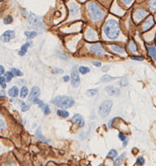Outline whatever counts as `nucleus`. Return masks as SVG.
<instances>
[{"label": "nucleus", "mask_w": 156, "mask_h": 166, "mask_svg": "<svg viewBox=\"0 0 156 166\" xmlns=\"http://www.w3.org/2000/svg\"><path fill=\"white\" fill-rule=\"evenodd\" d=\"M104 34L109 39L115 40L120 35V24L119 21L115 18H109L106 21L104 25Z\"/></svg>", "instance_id": "obj_1"}, {"label": "nucleus", "mask_w": 156, "mask_h": 166, "mask_svg": "<svg viewBox=\"0 0 156 166\" xmlns=\"http://www.w3.org/2000/svg\"><path fill=\"white\" fill-rule=\"evenodd\" d=\"M87 9L89 11V15L94 21H101L106 16V12L95 2H89L87 4Z\"/></svg>", "instance_id": "obj_2"}, {"label": "nucleus", "mask_w": 156, "mask_h": 166, "mask_svg": "<svg viewBox=\"0 0 156 166\" xmlns=\"http://www.w3.org/2000/svg\"><path fill=\"white\" fill-rule=\"evenodd\" d=\"M54 106H58L60 108H72L75 103L74 99L70 96H66V95H58L56 97H54L52 100H51Z\"/></svg>", "instance_id": "obj_3"}, {"label": "nucleus", "mask_w": 156, "mask_h": 166, "mask_svg": "<svg viewBox=\"0 0 156 166\" xmlns=\"http://www.w3.org/2000/svg\"><path fill=\"white\" fill-rule=\"evenodd\" d=\"M112 100H109V99L104 100V103H101V106H99V108H98V114L101 117H107L109 114V111H111V109H112Z\"/></svg>", "instance_id": "obj_4"}, {"label": "nucleus", "mask_w": 156, "mask_h": 166, "mask_svg": "<svg viewBox=\"0 0 156 166\" xmlns=\"http://www.w3.org/2000/svg\"><path fill=\"white\" fill-rule=\"evenodd\" d=\"M27 20H29V24L34 27H37V29H40V27H43V22L41 18L38 15H35L32 12H30L29 15H27Z\"/></svg>", "instance_id": "obj_5"}, {"label": "nucleus", "mask_w": 156, "mask_h": 166, "mask_svg": "<svg viewBox=\"0 0 156 166\" xmlns=\"http://www.w3.org/2000/svg\"><path fill=\"white\" fill-rule=\"evenodd\" d=\"M78 67L77 66H74L71 70V83H72L73 87H78L79 84H80V77H79V73H78Z\"/></svg>", "instance_id": "obj_6"}, {"label": "nucleus", "mask_w": 156, "mask_h": 166, "mask_svg": "<svg viewBox=\"0 0 156 166\" xmlns=\"http://www.w3.org/2000/svg\"><path fill=\"white\" fill-rule=\"evenodd\" d=\"M14 37H15L14 30H6V32H4L3 34L1 35L0 40H1V42H3V43H8L12 39H14Z\"/></svg>", "instance_id": "obj_7"}, {"label": "nucleus", "mask_w": 156, "mask_h": 166, "mask_svg": "<svg viewBox=\"0 0 156 166\" xmlns=\"http://www.w3.org/2000/svg\"><path fill=\"white\" fill-rule=\"evenodd\" d=\"M89 50H90V52L92 53V54L96 55V56H101V55H104V48L101 47V44H93L90 46V48H89Z\"/></svg>", "instance_id": "obj_8"}, {"label": "nucleus", "mask_w": 156, "mask_h": 166, "mask_svg": "<svg viewBox=\"0 0 156 166\" xmlns=\"http://www.w3.org/2000/svg\"><path fill=\"white\" fill-rule=\"evenodd\" d=\"M134 20L136 22H140L143 18H145L146 16H148V12H146L145 10L142 9H138L134 12Z\"/></svg>", "instance_id": "obj_9"}, {"label": "nucleus", "mask_w": 156, "mask_h": 166, "mask_svg": "<svg viewBox=\"0 0 156 166\" xmlns=\"http://www.w3.org/2000/svg\"><path fill=\"white\" fill-rule=\"evenodd\" d=\"M39 95H40V88L38 86H34L29 94V101L30 103H34L35 99L39 98Z\"/></svg>", "instance_id": "obj_10"}, {"label": "nucleus", "mask_w": 156, "mask_h": 166, "mask_svg": "<svg viewBox=\"0 0 156 166\" xmlns=\"http://www.w3.org/2000/svg\"><path fill=\"white\" fill-rule=\"evenodd\" d=\"M153 25H154V19H153L152 16H149L147 20H145V24L142 25V30L143 32H147V30L151 29Z\"/></svg>", "instance_id": "obj_11"}, {"label": "nucleus", "mask_w": 156, "mask_h": 166, "mask_svg": "<svg viewBox=\"0 0 156 166\" xmlns=\"http://www.w3.org/2000/svg\"><path fill=\"white\" fill-rule=\"evenodd\" d=\"M71 122H74V124H77L78 126H80V127H84V124H85V122H84V119L78 114H74Z\"/></svg>", "instance_id": "obj_12"}, {"label": "nucleus", "mask_w": 156, "mask_h": 166, "mask_svg": "<svg viewBox=\"0 0 156 166\" xmlns=\"http://www.w3.org/2000/svg\"><path fill=\"white\" fill-rule=\"evenodd\" d=\"M69 9H70V16L73 17V16H76V15H78V12H79V6L76 3H72L69 4Z\"/></svg>", "instance_id": "obj_13"}, {"label": "nucleus", "mask_w": 156, "mask_h": 166, "mask_svg": "<svg viewBox=\"0 0 156 166\" xmlns=\"http://www.w3.org/2000/svg\"><path fill=\"white\" fill-rule=\"evenodd\" d=\"M106 92L109 94V95H115V96H117V95H119V94L121 93L120 89L117 88V87H115V86H106Z\"/></svg>", "instance_id": "obj_14"}, {"label": "nucleus", "mask_w": 156, "mask_h": 166, "mask_svg": "<svg viewBox=\"0 0 156 166\" xmlns=\"http://www.w3.org/2000/svg\"><path fill=\"white\" fill-rule=\"evenodd\" d=\"M32 45H33V43L30 42V41H29V42H27L24 45H22V47L20 48V50L18 51V55H19V56H24L25 53L27 52V49H29V48H30Z\"/></svg>", "instance_id": "obj_15"}, {"label": "nucleus", "mask_w": 156, "mask_h": 166, "mask_svg": "<svg viewBox=\"0 0 156 166\" xmlns=\"http://www.w3.org/2000/svg\"><path fill=\"white\" fill-rule=\"evenodd\" d=\"M86 38H87V40L89 41H94L98 38V35H96V32H94L93 30L91 29H88L86 30Z\"/></svg>", "instance_id": "obj_16"}, {"label": "nucleus", "mask_w": 156, "mask_h": 166, "mask_svg": "<svg viewBox=\"0 0 156 166\" xmlns=\"http://www.w3.org/2000/svg\"><path fill=\"white\" fill-rule=\"evenodd\" d=\"M18 94H19V90L17 88V86H12L8 90V95L10 97H16Z\"/></svg>", "instance_id": "obj_17"}, {"label": "nucleus", "mask_w": 156, "mask_h": 166, "mask_svg": "<svg viewBox=\"0 0 156 166\" xmlns=\"http://www.w3.org/2000/svg\"><path fill=\"white\" fill-rule=\"evenodd\" d=\"M147 50H148V53H149L150 57H151L154 61H156V48L154 46H147Z\"/></svg>", "instance_id": "obj_18"}, {"label": "nucleus", "mask_w": 156, "mask_h": 166, "mask_svg": "<svg viewBox=\"0 0 156 166\" xmlns=\"http://www.w3.org/2000/svg\"><path fill=\"white\" fill-rule=\"evenodd\" d=\"M35 137H37L39 140H41V141H43V142H46V143L50 142V140L46 139V138L42 135V133H41V128H38L37 131H35Z\"/></svg>", "instance_id": "obj_19"}, {"label": "nucleus", "mask_w": 156, "mask_h": 166, "mask_svg": "<svg viewBox=\"0 0 156 166\" xmlns=\"http://www.w3.org/2000/svg\"><path fill=\"white\" fill-rule=\"evenodd\" d=\"M27 94H30V93H29V89H27V86H22L21 89H20V91H19V95H20V97H21V98L27 97Z\"/></svg>", "instance_id": "obj_20"}, {"label": "nucleus", "mask_w": 156, "mask_h": 166, "mask_svg": "<svg viewBox=\"0 0 156 166\" xmlns=\"http://www.w3.org/2000/svg\"><path fill=\"white\" fill-rule=\"evenodd\" d=\"M111 50H112L114 52L118 53V54H124V53H125V50L123 49V48L119 47V46H117V45L111 46Z\"/></svg>", "instance_id": "obj_21"}, {"label": "nucleus", "mask_w": 156, "mask_h": 166, "mask_svg": "<svg viewBox=\"0 0 156 166\" xmlns=\"http://www.w3.org/2000/svg\"><path fill=\"white\" fill-rule=\"evenodd\" d=\"M57 114L60 117H63V119H65V117H69V112L67 111H65V109H58V111H57Z\"/></svg>", "instance_id": "obj_22"}, {"label": "nucleus", "mask_w": 156, "mask_h": 166, "mask_svg": "<svg viewBox=\"0 0 156 166\" xmlns=\"http://www.w3.org/2000/svg\"><path fill=\"white\" fill-rule=\"evenodd\" d=\"M129 51L130 52H132V53H136L137 52V45L135 44L134 42L131 40L129 42Z\"/></svg>", "instance_id": "obj_23"}, {"label": "nucleus", "mask_w": 156, "mask_h": 166, "mask_svg": "<svg viewBox=\"0 0 156 166\" xmlns=\"http://www.w3.org/2000/svg\"><path fill=\"white\" fill-rule=\"evenodd\" d=\"M116 79L117 77H112V76H109V75H104L101 78V82H109V81L116 80Z\"/></svg>", "instance_id": "obj_24"}, {"label": "nucleus", "mask_w": 156, "mask_h": 166, "mask_svg": "<svg viewBox=\"0 0 156 166\" xmlns=\"http://www.w3.org/2000/svg\"><path fill=\"white\" fill-rule=\"evenodd\" d=\"M78 70H79V72H80V74H82V75H85V74L90 72V69L88 67H86V66H80V67L78 68Z\"/></svg>", "instance_id": "obj_25"}, {"label": "nucleus", "mask_w": 156, "mask_h": 166, "mask_svg": "<svg viewBox=\"0 0 156 166\" xmlns=\"http://www.w3.org/2000/svg\"><path fill=\"white\" fill-rule=\"evenodd\" d=\"M126 156V153H122L121 155H120L119 157L117 158L116 160H115V162H114V164H115V166H118V165H120V163H121L122 161H123V159H124V157Z\"/></svg>", "instance_id": "obj_26"}, {"label": "nucleus", "mask_w": 156, "mask_h": 166, "mask_svg": "<svg viewBox=\"0 0 156 166\" xmlns=\"http://www.w3.org/2000/svg\"><path fill=\"white\" fill-rule=\"evenodd\" d=\"M10 72H11L12 74H13L14 76H22L24 75V73L21 72V71L19 70V69H16V68H11L10 69Z\"/></svg>", "instance_id": "obj_27"}, {"label": "nucleus", "mask_w": 156, "mask_h": 166, "mask_svg": "<svg viewBox=\"0 0 156 166\" xmlns=\"http://www.w3.org/2000/svg\"><path fill=\"white\" fill-rule=\"evenodd\" d=\"M19 104H20V108H21L22 111H29L30 109V106L27 103H25L24 101L19 100Z\"/></svg>", "instance_id": "obj_28"}, {"label": "nucleus", "mask_w": 156, "mask_h": 166, "mask_svg": "<svg viewBox=\"0 0 156 166\" xmlns=\"http://www.w3.org/2000/svg\"><path fill=\"white\" fill-rule=\"evenodd\" d=\"M98 92V88H94V89H88L87 91H86V95L87 96H94L96 93Z\"/></svg>", "instance_id": "obj_29"}, {"label": "nucleus", "mask_w": 156, "mask_h": 166, "mask_svg": "<svg viewBox=\"0 0 156 166\" xmlns=\"http://www.w3.org/2000/svg\"><path fill=\"white\" fill-rule=\"evenodd\" d=\"M4 77H5V79H6L7 82H10V81L12 80V78L14 77V75L11 72H10V71H8V72H6L4 74Z\"/></svg>", "instance_id": "obj_30"}, {"label": "nucleus", "mask_w": 156, "mask_h": 166, "mask_svg": "<svg viewBox=\"0 0 156 166\" xmlns=\"http://www.w3.org/2000/svg\"><path fill=\"white\" fill-rule=\"evenodd\" d=\"M148 6H149V9L152 12L156 11V1H149L148 2Z\"/></svg>", "instance_id": "obj_31"}, {"label": "nucleus", "mask_w": 156, "mask_h": 166, "mask_svg": "<svg viewBox=\"0 0 156 166\" xmlns=\"http://www.w3.org/2000/svg\"><path fill=\"white\" fill-rule=\"evenodd\" d=\"M24 35L27 39H33V38L37 37V32H25Z\"/></svg>", "instance_id": "obj_32"}, {"label": "nucleus", "mask_w": 156, "mask_h": 166, "mask_svg": "<svg viewBox=\"0 0 156 166\" xmlns=\"http://www.w3.org/2000/svg\"><path fill=\"white\" fill-rule=\"evenodd\" d=\"M12 21H13V18H12L11 15H8V16H6V17H5V18L3 19V24H10Z\"/></svg>", "instance_id": "obj_33"}, {"label": "nucleus", "mask_w": 156, "mask_h": 166, "mask_svg": "<svg viewBox=\"0 0 156 166\" xmlns=\"http://www.w3.org/2000/svg\"><path fill=\"white\" fill-rule=\"evenodd\" d=\"M118 155V153L116 150H111V151L109 152V154H107V158H111V159H112V158H116Z\"/></svg>", "instance_id": "obj_34"}, {"label": "nucleus", "mask_w": 156, "mask_h": 166, "mask_svg": "<svg viewBox=\"0 0 156 166\" xmlns=\"http://www.w3.org/2000/svg\"><path fill=\"white\" fill-rule=\"evenodd\" d=\"M6 82L7 81H6V79H5L4 76L3 77L1 76V77H0V86H1L2 89H4L5 87H6Z\"/></svg>", "instance_id": "obj_35"}, {"label": "nucleus", "mask_w": 156, "mask_h": 166, "mask_svg": "<svg viewBox=\"0 0 156 166\" xmlns=\"http://www.w3.org/2000/svg\"><path fill=\"white\" fill-rule=\"evenodd\" d=\"M42 109H43V112H44V114H46V116H47V114H49L50 112H51L50 108H49V106H48V104H45V106Z\"/></svg>", "instance_id": "obj_36"}, {"label": "nucleus", "mask_w": 156, "mask_h": 166, "mask_svg": "<svg viewBox=\"0 0 156 166\" xmlns=\"http://www.w3.org/2000/svg\"><path fill=\"white\" fill-rule=\"evenodd\" d=\"M5 129V122L4 120L2 119L1 114H0V131H2V130Z\"/></svg>", "instance_id": "obj_37"}, {"label": "nucleus", "mask_w": 156, "mask_h": 166, "mask_svg": "<svg viewBox=\"0 0 156 166\" xmlns=\"http://www.w3.org/2000/svg\"><path fill=\"white\" fill-rule=\"evenodd\" d=\"M120 83H121L122 86H124V87H126V86L128 85V80L126 78H122L121 80H120Z\"/></svg>", "instance_id": "obj_38"}, {"label": "nucleus", "mask_w": 156, "mask_h": 166, "mask_svg": "<svg viewBox=\"0 0 156 166\" xmlns=\"http://www.w3.org/2000/svg\"><path fill=\"white\" fill-rule=\"evenodd\" d=\"M144 163H145V160H144V158H143V157H138L137 158V164L143 165Z\"/></svg>", "instance_id": "obj_39"}, {"label": "nucleus", "mask_w": 156, "mask_h": 166, "mask_svg": "<svg viewBox=\"0 0 156 166\" xmlns=\"http://www.w3.org/2000/svg\"><path fill=\"white\" fill-rule=\"evenodd\" d=\"M118 137H119V139L121 140V141H123V142H124V141H126V140L128 139V138H127V136H125V135L121 134V133H120V134L118 135Z\"/></svg>", "instance_id": "obj_40"}, {"label": "nucleus", "mask_w": 156, "mask_h": 166, "mask_svg": "<svg viewBox=\"0 0 156 166\" xmlns=\"http://www.w3.org/2000/svg\"><path fill=\"white\" fill-rule=\"evenodd\" d=\"M5 73H6V72H5V70H4V67L0 65V77H1L2 75H4Z\"/></svg>", "instance_id": "obj_41"}, {"label": "nucleus", "mask_w": 156, "mask_h": 166, "mask_svg": "<svg viewBox=\"0 0 156 166\" xmlns=\"http://www.w3.org/2000/svg\"><path fill=\"white\" fill-rule=\"evenodd\" d=\"M53 73H55V74H57V73H62L63 72V70L62 69H59V68H55L54 70L52 71Z\"/></svg>", "instance_id": "obj_42"}, {"label": "nucleus", "mask_w": 156, "mask_h": 166, "mask_svg": "<svg viewBox=\"0 0 156 166\" xmlns=\"http://www.w3.org/2000/svg\"><path fill=\"white\" fill-rule=\"evenodd\" d=\"M69 80H71L70 76H64V77H63V81H64V82H68Z\"/></svg>", "instance_id": "obj_43"}, {"label": "nucleus", "mask_w": 156, "mask_h": 166, "mask_svg": "<svg viewBox=\"0 0 156 166\" xmlns=\"http://www.w3.org/2000/svg\"><path fill=\"white\" fill-rule=\"evenodd\" d=\"M132 60L142 61V60H143V58H142V57H136V56H134V57H132Z\"/></svg>", "instance_id": "obj_44"}, {"label": "nucleus", "mask_w": 156, "mask_h": 166, "mask_svg": "<svg viewBox=\"0 0 156 166\" xmlns=\"http://www.w3.org/2000/svg\"><path fill=\"white\" fill-rule=\"evenodd\" d=\"M109 66L106 65V66H103V68H101V70H103L104 72H106V71L109 70Z\"/></svg>", "instance_id": "obj_45"}, {"label": "nucleus", "mask_w": 156, "mask_h": 166, "mask_svg": "<svg viewBox=\"0 0 156 166\" xmlns=\"http://www.w3.org/2000/svg\"><path fill=\"white\" fill-rule=\"evenodd\" d=\"M92 64L94 66H96V67H99V66H101V63L99 62H92Z\"/></svg>", "instance_id": "obj_46"}, {"label": "nucleus", "mask_w": 156, "mask_h": 166, "mask_svg": "<svg viewBox=\"0 0 156 166\" xmlns=\"http://www.w3.org/2000/svg\"><path fill=\"white\" fill-rule=\"evenodd\" d=\"M128 144V139L126 140V141H124V143H123V147H126Z\"/></svg>", "instance_id": "obj_47"}, {"label": "nucleus", "mask_w": 156, "mask_h": 166, "mask_svg": "<svg viewBox=\"0 0 156 166\" xmlns=\"http://www.w3.org/2000/svg\"><path fill=\"white\" fill-rule=\"evenodd\" d=\"M0 93H1V94H0V96H3V97H4V96H5V93H6V92H5L4 90H2V91H1V92H0Z\"/></svg>", "instance_id": "obj_48"}, {"label": "nucleus", "mask_w": 156, "mask_h": 166, "mask_svg": "<svg viewBox=\"0 0 156 166\" xmlns=\"http://www.w3.org/2000/svg\"><path fill=\"white\" fill-rule=\"evenodd\" d=\"M4 166H16L15 164H6V165H4Z\"/></svg>", "instance_id": "obj_49"}, {"label": "nucleus", "mask_w": 156, "mask_h": 166, "mask_svg": "<svg viewBox=\"0 0 156 166\" xmlns=\"http://www.w3.org/2000/svg\"><path fill=\"white\" fill-rule=\"evenodd\" d=\"M0 153H1V151H0Z\"/></svg>", "instance_id": "obj_50"}]
</instances>
